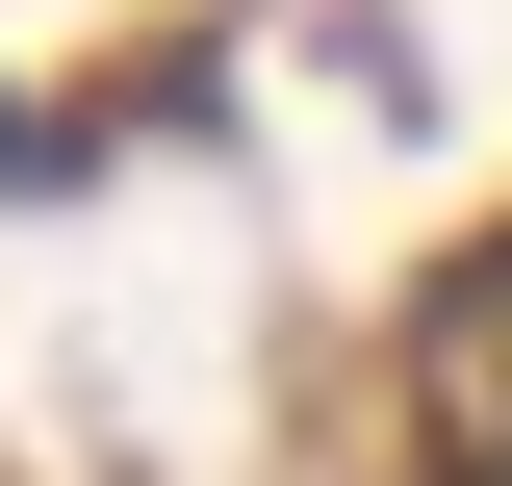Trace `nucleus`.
Wrapping results in <instances>:
<instances>
[{
	"mask_svg": "<svg viewBox=\"0 0 512 486\" xmlns=\"http://www.w3.org/2000/svg\"><path fill=\"white\" fill-rule=\"evenodd\" d=\"M410 384H436V461H461V486H512V256H461V282H436Z\"/></svg>",
	"mask_w": 512,
	"mask_h": 486,
	"instance_id": "f257e3e1",
	"label": "nucleus"
}]
</instances>
